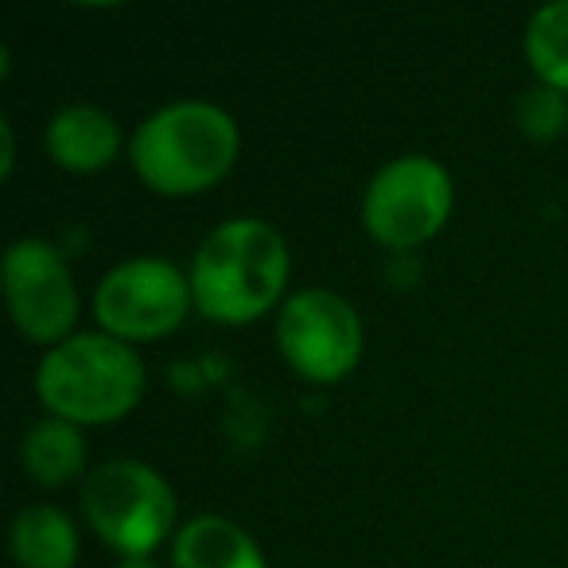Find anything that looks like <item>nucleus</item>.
I'll list each match as a JSON object with an SVG mask.
<instances>
[{
  "mask_svg": "<svg viewBox=\"0 0 568 568\" xmlns=\"http://www.w3.org/2000/svg\"><path fill=\"white\" fill-rule=\"evenodd\" d=\"M195 312L211 324H250L281 304L288 245L265 219H230L203 237L191 261Z\"/></svg>",
  "mask_w": 568,
  "mask_h": 568,
  "instance_id": "nucleus-1",
  "label": "nucleus"
},
{
  "mask_svg": "<svg viewBox=\"0 0 568 568\" xmlns=\"http://www.w3.org/2000/svg\"><path fill=\"white\" fill-rule=\"evenodd\" d=\"M242 149L237 121L222 105L187 98L149 113L129 141L136 175L156 195H203L230 175Z\"/></svg>",
  "mask_w": 568,
  "mask_h": 568,
  "instance_id": "nucleus-2",
  "label": "nucleus"
},
{
  "mask_svg": "<svg viewBox=\"0 0 568 568\" xmlns=\"http://www.w3.org/2000/svg\"><path fill=\"white\" fill-rule=\"evenodd\" d=\"M36 394L51 417L71 425H113L144 397V363L129 343L105 332L71 335L43 355Z\"/></svg>",
  "mask_w": 568,
  "mask_h": 568,
  "instance_id": "nucleus-3",
  "label": "nucleus"
},
{
  "mask_svg": "<svg viewBox=\"0 0 568 568\" xmlns=\"http://www.w3.org/2000/svg\"><path fill=\"white\" fill-rule=\"evenodd\" d=\"M82 514L121 557H149L175 529V490L141 459H110L87 475Z\"/></svg>",
  "mask_w": 568,
  "mask_h": 568,
  "instance_id": "nucleus-4",
  "label": "nucleus"
},
{
  "mask_svg": "<svg viewBox=\"0 0 568 568\" xmlns=\"http://www.w3.org/2000/svg\"><path fill=\"white\" fill-rule=\"evenodd\" d=\"M456 203L452 175L433 156H397L374 172L363 195V226L378 245L417 250L444 230Z\"/></svg>",
  "mask_w": 568,
  "mask_h": 568,
  "instance_id": "nucleus-5",
  "label": "nucleus"
},
{
  "mask_svg": "<svg viewBox=\"0 0 568 568\" xmlns=\"http://www.w3.org/2000/svg\"><path fill=\"white\" fill-rule=\"evenodd\" d=\"M195 308L191 276L164 257H133L102 276L94 293V316L105 335L121 343L164 339Z\"/></svg>",
  "mask_w": 568,
  "mask_h": 568,
  "instance_id": "nucleus-6",
  "label": "nucleus"
},
{
  "mask_svg": "<svg viewBox=\"0 0 568 568\" xmlns=\"http://www.w3.org/2000/svg\"><path fill=\"white\" fill-rule=\"evenodd\" d=\"M276 347L301 378L332 386L347 378L363 358V320L339 293L304 288L281 304Z\"/></svg>",
  "mask_w": 568,
  "mask_h": 568,
  "instance_id": "nucleus-7",
  "label": "nucleus"
},
{
  "mask_svg": "<svg viewBox=\"0 0 568 568\" xmlns=\"http://www.w3.org/2000/svg\"><path fill=\"white\" fill-rule=\"evenodd\" d=\"M4 301L17 332L43 347L71 339L79 320L71 265L63 250L48 237H20L4 250Z\"/></svg>",
  "mask_w": 568,
  "mask_h": 568,
  "instance_id": "nucleus-8",
  "label": "nucleus"
},
{
  "mask_svg": "<svg viewBox=\"0 0 568 568\" xmlns=\"http://www.w3.org/2000/svg\"><path fill=\"white\" fill-rule=\"evenodd\" d=\"M48 156L55 160L63 172L90 175L105 172L113 160L121 156V125L98 105H67L48 121Z\"/></svg>",
  "mask_w": 568,
  "mask_h": 568,
  "instance_id": "nucleus-9",
  "label": "nucleus"
},
{
  "mask_svg": "<svg viewBox=\"0 0 568 568\" xmlns=\"http://www.w3.org/2000/svg\"><path fill=\"white\" fill-rule=\"evenodd\" d=\"M175 568H268L265 552L237 521L219 514H199L175 529L172 541Z\"/></svg>",
  "mask_w": 568,
  "mask_h": 568,
  "instance_id": "nucleus-10",
  "label": "nucleus"
},
{
  "mask_svg": "<svg viewBox=\"0 0 568 568\" xmlns=\"http://www.w3.org/2000/svg\"><path fill=\"white\" fill-rule=\"evenodd\" d=\"M20 464H24L28 479H36L40 487H63L87 471V436L71 420L48 417L24 433Z\"/></svg>",
  "mask_w": 568,
  "mask_h": 568,
  "instance_id": "nucleus-11",
  "label": "nucleus"
},
{
  "mask_svg": "<svg viewBox=\"0 0 568 568\" xmlns=\"http://www.w3.org/2000/svg\"><path fill=\"white\" fill-rule=\"evenodd\" d=\"M12 557L20 568H74L79 529L59 506H24L12 521Z\"/></svg>",
  "mask_w": 568,
  "mask_h": 568,
  "instance_id": "nucleus-12",
  "label": "nucleus"
},
{
  "mask_svg": "<svg viewBox=\"0 0 568 568\" xmlns=\"http://www.w3.org/2000/svg\"><path fill=\"white\" fill-rule=\"evenodd\" d=\"M526 59L541 87L568 94V0L545 4L526 24Z\"/></svg>",
  "mask_w": 568,
  "mask_h": 568,
  "instance_id": "nucleus-13",
  "label": "nucleus"
},
{
  "mask_svg": "<svg viewBox=\"0 0 568 568\" xmlns=\"http://www.w3.org/2000/svg\"><path fill=\"white\" fill-rule=\"evenodd\" d=\"M518 129L529 141H557L568 129V102L560 90L534 87L518 98Z\"/></svg>",
  "mask_w": 568,
  "mask_h": 568,
  "instance_id": "nucleus-14",
  "label": "nucleus"
},
{
  "mask_svg": "<svg viewBox=\"0 0 568 568\" xmlns=\"http://www.w3.org/2000/svg\"><path fill=\"white\" fill-rule=\"evenodd\" d=\"M118 568H160V565H156V560H149V557H121Z\"/></svg>",
  "mask_w": 568,
  "mask_h": 568,
  "instance_id": "nucleus-15",
  "label": "nucleus"
}]
</instances>
